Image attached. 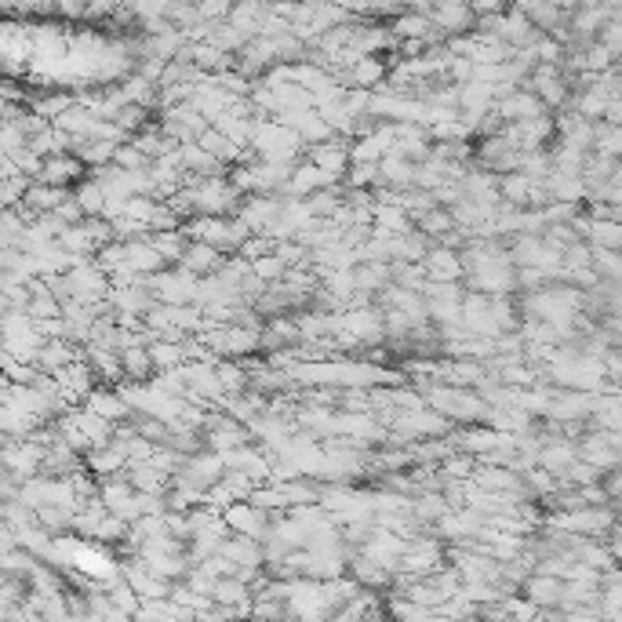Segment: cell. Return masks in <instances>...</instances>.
I'll return each instance as SVG.
<instances>
[{
    "mask_svg": "<svg viewBox=\"0 0 622 622\" xmlns=\"http://www.w3.org/2000/svg\"><path fill=\"white\" fill-rule=\"evenodd\" d=\"M91 168L77 157V153L62 150V153H51V157H44L41 171L33 175L37 182H51V186H77L81 179H88Z\"/></svg>",
    "mask_w": 622,
    "mask_h": 622,
    "instance_id": "6da1fadb",
    "label": "cell"
},
{
    "mask_svg": "<svg viewBox=\"0 0 622 622\" xmlns=\"http://www.w3.org/2000/svg\"><path fill=\"white\" fill-rule=\"evenodd\" d=\"M150 288L161 295V302H197V288H201V277L190 270H161L150 277Z\"/></svg>",
    "mask_w": 622,
    "mask_h": 622,
    "instance_id": "7a4b0ae2",
    "label": "cell"
},
{
    "mask_svg": "<svg viewBox=\"0 0 622 622\" xmlns=\"http://www.w3.org/2000/svg\"><path fill=\"white\" fill-rule=\"evenodd\" d=\"M430 19L437 22V30H444L448 37L477 30V11H473L470 0H437L430 11Z\"/></svg>",
    "mask_w": 622,
    "mask_h": 622,
    "instance_id": "3957f363",
    "label": "cell"
},
{
    "mask_svg": "<svg viewBox=\"0 0 622 622\" xmlns=\"http://www.w3.org/2000/svg\"><path fill=\"white\" fill-rule=\"evenodd\" d=\"M332 182H339V179H332V175H328L321 164H313L310 157H302V161L295 164V171H291V179L284 182L277 193H281V197H310V193L324 190V186H332Z\"/></svg>",
    "mask_w": 622,
    "mask_h": 622,
    "instance_id": "277c9868",
    "label": "cell"
},
{
    "mask_svg": "<svg viewBox=\"0 0 622 622\" xmlns=\"http://www.w3.org/2000/svg\"><path fill=\"white\" fill-rule=\"evenodd\" d=\"M495 110L506 124H517V121H532V117H542V113H553L546 102L535 95L532 88H517L513 95L495 102Z\"/></svg>",
    "mask_w": 622,
    "mask_h": 622,
    "instance_id": "5b68a950",
    "label": "cell"
},
{
    "mask_svg": "<svg viewBox=\"0 0 622 622\" xmlns=\"http://www.w3.org/2000/svg\"><path fill=\"white\" fill-rule=\"evenodd\" d=\"M306 157H310L313 164H321V168L328 171L332 179H342V175L350 171V164H353V153H350V146H346V139H342V135L310 146V150H306Z\"/></svg>",
    "mask_w": 622,
    "mask_h": 622,
    "instance_id": "8992f818",
    "label": "cell"
},
{
    "mask_svg": "<svg viewBox=\"0 0 622 622\" xmlns=\"http://www.w3.org/2000/svg\"><path fill=\"white\" fill-rule=\"evenodd\" d=\"M422 266H426V273H430V281H462V277H466L462 251L448 248V244H437V241H433L430 255L422 259Z\"/></svg>",
    "mask_w": 622,
    "mask_h": 622,
    "instance_id": "52a82bcc",
    "label": "cell"
},
{
    "mask_svg": "<svg viewBox=\"0 0 622 622\" xmlns=\"http://www.w3.org/2000/svg\"><path fill=\"white\" fill-rule=\"evenodd\" d=\"M521 593L532 604H539L542 612H553V608H561V601H564V579L550 572H535L532 579L521 586Z\"/></svg>",
    "mask_w": 622,
    "mask_h": 622,
    "instance_id": "ba28073f",
    "label": "cell"
},
{
    "mask_svg": "<svg viewBox=\"0 0 622 622\" xmlns=\"http://www.w3.org/2000/svg\"><path fill=\"white\" fill-rule=\"evenodd\" d=\"M84 361L95 368L102 382H124V364H121V350L113 346H102V342H84Z\"/></svg>",
    "mask_w": 622,
    "mask_h": 622,
    "instance_id": "9c48e42d",
    "label": "cell"
},
{
    "mask_svg": "<svg viewBox=\"0 0 622 622\" xmlns=\"http://www.w3.org/2000/svg\"><path fill=\"white\" fill-rule=\"evenodd\" d=\"M84 357V346L73 339H48L44 342L41 357H37V364H41V372L48 375H59L62 368H70L73 361H81Z\"/></svg>",
    "mask_w": 622,
    "mask_h": 622,
    "instance_id": "30bf717a",
    "label": "cell"
},
{
    "mask_svg": "<svg viewBox=\"0 0 622 622\" xmlns=\"http://www.w3.org/2000/svg\"><path fill=\"white\" fill-rule=\"evenodd\" d=\"M226 262V255H222L215 244H208V241H190L186 244V255L179 259V266L182 270H190V273H197V277H208V273H215Z\"/></svg>",
    "mask_w": 622,
    "mask_h": 622,
    "instance_id": "8fae6325",
    "label": "cell"
},
{
    "mask_svg": "<svg viewBox=\"0 0 622 622\" xmlns=\"http://www.w3.org/2000/svg\"><path fill=\"white\" fill-rule=\"evenodd\" d=\"M73 197V186H51V182H30V190H26V208L37 211V215H48V211H59L62 201H70Z\"/></svg>",
    "mask_w": 622,
    "mask_h": 622,
    "instance_id": "7c38bea8",
    "label": "cell"
},
{
    "mask_svg": "<svg viewBox=\"0 0 622 622\" xmlns=\"http://www.w3.org/2000/svg\"><path fill=\"white\" fill-rule=\"evenodd\" d=\"M128 266L135 273H146V277H153V273L168 270L171 262L164 259L161 251L153 248L150 237H139V241H128Z\"/></svg>",
    "mask_w": 622,
    "mask_h": 622,
    "instance_id": "4fadbf2b",
    "label": "cell"
},
{
    "mask_svg": "<svg viewBox=\"0 0 622 622\" xmlns=\"http://www.w3.org/2000/svg\"><path fill=\"white\" fill-rule=\"evenodd\" d=\"M121 364L128 382H150L157 375V361H153L150 346H128V350H121Z\"/></svg>",
    "mask_w": 622,
    "mask_h": 622,
    "instance_id": "5bb4252c",
    "label": "cell"
},
{
    "mask_svg": "<svg viewBox=\"0 0 622 622\" xmlns=\"http://www.w3.org/2000/svg\"><path fill=\"white\" fill-rule=\"evenodd\" d=\"M77 95L73 91H48V95H30L26 91V106H30L33 113H41V117H48V121H55V117H62L66 110H73L77 106Z\"/></svg>",
    "mask_w": 622,
    "mask_h": 622,
    "instance_id": "9a60e30c",
    "label": "cell"
},
{
    "mask_svg": "<svg viewBox=\"0 0 622 622\" xmlns=\"http://www.w3.org/2000/svg\"><path fill=\"white\" fill-rule=\"evenodd\" d=\"M499 193H502V201L513 204V208H532V175H524V171L502 175Z\"/></svg>",
    "mask_w": 622,
    "mask_h": 622,
    "instance_id": "2e32d148",
    "label": "cell"
},
{
    "mask_svg": "<svg viewBox=\"0 0 622 622\" xmlns=\"http://www.w3.org/2000/svg\"><path fill=\"white\" fill-rule=\"evenodd\" d=\"M455 506L448 502V495L444 492H419L415 495V502H412V513L419 517V521H426L433 528V524L441 521L444 513H452Z\"/></svg>",
    "mask_w": 622,
    "mask_h": 622,
    "instance_id": "e0dca14e",
    "label": "cell"
},
{
    "mask_svg": "<svg viewBox=\"0 0 622 622\" xmlns=\"http://www.w3.org/2000/svg\"><path fill=\"white\" fill-rule=\"evenodd\" d=\"M459 222H455V215H452V208H444V204H437V208H430V211H422V215H415V230H422L426 237H444L448 230H455Z\"/></svg>",
    "mask_w": 622,
    "mask_h": 622,
    "instance_id": "ac0fdd59",
    "label": "cell"
},
{
    "mask_svg": "<svg viewBox=\"0 0 622 622\" xmlns=\"http://www.w3.org/2000/svg\"><path fill=\"white\" fill-rule=\"evenodd\" d=\"M150 353H153V361H157V372H168V368H182V364L190 361V353H186V342H179V339H157V342H150Z\"/></svg>",
    "mask_w": 622,
    "mask_h": 622,
    "instance_id": "d6986e66",
    "label": "cell"
},
{
    "mask_svg": "<svg viewBox=\"0 0 622 622\" xmlns=\"http://www.w3.org/2000/svg\"><path fill=\"white\" fill-rule=\"evenodd\" d=\"M146 237H150V244L161 251L171 266H179V259L186 255V244H190V237L182 230H153V233H146Z\"/></svg>",
    "mask_w": 622,
    "mask_h": 622,
    "instance_id": "ffe728a7",
    "label": "cell"
},
{
    "mask_svg": "<svg viewBox=\"0 0 622 622\" xmlns=\"http://www.w3.org/2000/svg\"><path fill=\"white\" fill-rule=\"evenodd\" d=\"M73 197L84 204V211L88 215H106V190H102V182L99 179H81L77 186H73Z\"/></svg>",
    "mask_w": 622,
    "mask_h": 622,
    "instance_id": "44dd1931",
    "label": "cell"
},
{
    "mask_svg": "<svg viewBox=\"0 0 622 622\" xmlns=\"http://www.w3.org/2000/svg\"><path fill=\"white\" fill-rule=\"evenodd\" d=\"M59 244L66 251H73V255H95L99 251V244H95V237H91L88 222H77V226H66L59 237Z\"/></svg>",
    "mask_w": 622,
    "mask_h": 622,
    "instance_id": "7402d4cb",
    "label": "cell"
},
{
    "mask_svg": "<svg viewBox=\"0 0 622 622\" xmlns=\"http://www.w3.org/2000/svg\"><path fill=\"white\" fill-rule=\"evenodd\" d=\"M390 277L393 284H404V288H426V281H430V273H426V266L422 262H404V259H393L390 262Z\"/></svg>",
    "mask_w": 622,
    "mask_h": 622,
    "instance_id": "603a6c76",
    "label": "cell"
},
{
    "mask_svg": "<svg viewBox=\"0 0 622 622\" xmlns=\"http://www.w3.org/2000/svg\"><path fill=\"white\" fill-rule=\"evenodd\" d=\"M251 270L259 273L262 281H284V273H288V262L277 255V251H270V255H262V259H255L251 262Z\"/></svg>",
    "mask_w": 622,
    "mask_h": 622,
    "instance_id": "cb8c5ba5",
    "label": "cell"
},
{
    "mask_svg": "<svg viewBox=\"0 0 622 622\" xmlns=\"http://www.w3.org/2000/svg\"><path fill=\"white\" fill-rule=\"evenodd\" d=\"M113 161L121 164V168H128V171H142V168H150L153 157H146V153H142L139 146L128 139V142H121V146H117V157H113Z\"/></svg>",
    "mask_w": 622,
    "mask_h": 622,
    "instance_id": "d4e9b609",
    "label": "cell"
},
{
    "mask_svg": "<svg viewBox=\"0 0 622 622\" xmlns=\"http://www.w3.org/2000/svg\"><path fill=\"white\" fill-rule=\"evenodd\" d=\"M55 215H59V219L66 222V226H77V222H84V219H88V211H84V204L77 201V197H70V201H62Z\"/></svg>",
    "mask_w": 622,
    "mask_h": 622,
    "instance_id": "484cf974",
    "label": "cell"
},
{
    "mask_svg": "<svg viewBox=\"0 0 622 622\" xmlns=\"http://www.w3.org/2000/svg\"><path fill=\"white\" fill-rule=\"evenodd\" d=\"M604 4H608V8H622V0H604Z\"/></svg>",
    "mask_w": 622,
    "mask_h": 622,
    "instance_id": "4316f807",
    "label": "cell"
}]
</instances>
